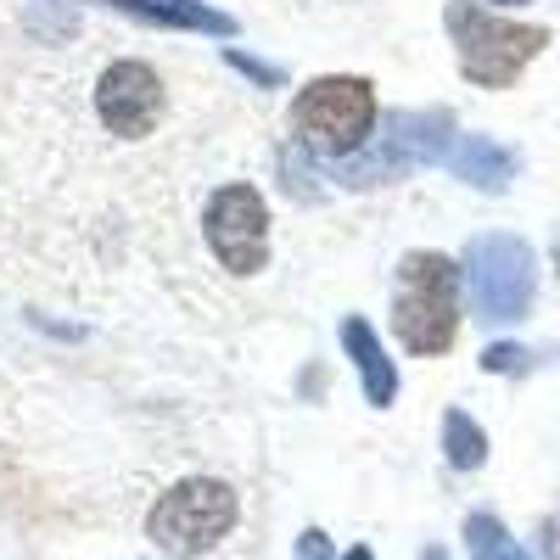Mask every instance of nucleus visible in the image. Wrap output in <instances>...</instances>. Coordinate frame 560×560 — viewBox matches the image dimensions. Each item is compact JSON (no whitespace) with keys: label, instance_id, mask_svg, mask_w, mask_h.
I'll return each mask as SVG.
<instances>
[{"label":"nucleus","instance_id":"dca6fc26","mask_svg":"<svg viewBox=\"0 0 560 560\" xmlns=\"http://www.w3.org/2000/svg\"><path fill=\"white\" fill-rule=\"evenodd\" d=\"M224 62L236 68V73H247L253 84H287V73H280L275 62H258V57H247V51H224Z\"/></svg>","mask_w":560,"mask_h":560},{"label":"nucleus","instance_id":"39448f33","mask_svg":"<svg viewBox=\"0 0 560 560\" xmlns=\"http://www.w3.org/2000/svg\"><path fill=\"white\" fill-rule=\"evenodd\" d=\"M242 516V499L219 477H185L168 493H158V504L147 510V538L168 555V560H202L208 549H219Z\"/></svg>","mask_w":560,"mask_h":560},{"label":"nucleus","instance_id":"f257e3e1","mask_svg":"<svg viewBox=\"0 0 560 560\" xmlns=\"http://www.w3.org/2000/svg\"><path fill=\"white\" fill-rule=\"evenodd\" d=\"M459 264L432 253V247H415L398 258L393 269V337L420 353V359H438L454 348L459 337Z\"/></svg>","mask_w":560,"mask_h":560},{"label":"nucleus","instance_id":"6ab92c4d","mask_svg":"<svg viewBox=\"0 0 560 560\" xmlns=\"http://www.w3.org/2000/svg\"><path fill=\"white\" fill-rule=\"evenodd\" d=\"M348 560H376V555H370L364 544H353V549H348Z\"/></svg>","mask_w":560,"mask_h":560},{"label":"nucleus","instance_id":"aec40b11","mask_svg":"<svg viewBox=\"0 0 560 560\" xmlns=\"http://www.w3.org/2000/svg\"><path fill=\"white\" fill-rule=\"evenodd\" d=\"M493 7H527V0H493Z\"/></svg>","mask_w":560,"mask_h":560},{"label":"nucleus","instance_id":"a211bd4d","mask_svg":"<svg viewBox=\"0 0 560 560\" xmlns=\"http://www.w3.org/2000/svg\"><path fill=\"white\" fill-rule=\"evenodd\" d=\"M420 560H448V549H438V544H432V549H420Z\"/></svg>","mask_w":560,"mask_h":560},{"label":"nucleus","instance_id":"f03ea898","mask_svg":"<svg viewBox=\"0 0 560 560\" xmlns=\"http://www.w3.org/2000/svg\"><path fill=\"white\" fill-rule=\"evenodd\" d=\"M454 152V118L443 107L427 113H393L382 118V135H370L353 158L331 163V179L342 191H376V185H398L415 168H432Z\"/></svg>","mask_w":560,"mask_h":560},{"label":"nucleus","instance_id":"6e6552de","mask_svg":"<svg viewBox=\"0 0 560 560\" xmlns=\"http://www.w3.org/2000/svg\"><path fill=\"white\" fill-rule=\"evenodd\" d=\"M168 113V90H163V73L140 57H124V62H107L102 79H96V118L118 135V140H147L158 135Z\"/></svg>","mask_w":560,"mask_h":560},{"label":"nucleus","instance_id":"9b49d317","mask_svg":"<svg viewBox=\"0 0 560 560\" xmlns=\"http://www.w3.org/2000/svg\"><path fill=\"white\" fill-rule=\"evenodd\" d=\"M448 168H454V179L477 185V191H504V185L516 179L522 158L510 147H499L493 135H459L454 152H448Z\"/></svg>","mask_w":560,"mask_h":560},{"label":"nucleus","instance_id":"9d476101","mask_svg":"<svg viewBox=\"0 0 560 560\" xmlns=\"http://www.w3.org/2000/svg\"><path fill=\"white\" fill-rule=\"evenodd\" d=\"M96 7L129 12L135 23H147V28H191V34H219V39L236 34V18L213 12L208 0H96Z\"/></svg>","mask_w":560,"mask_h":560},{"label":"nucleus","instance_id":"1a4fd4ad","mask_svg":"<svg viewBox=\"0 0 560 560\" xmlns=\"http://www.w3.org/2000/svg\"><path fill=\"white\" fill-rule=\"evenodd\" d=\"M337 337H342V348H348V359H353V370H359L364 404H370V409H393V404H398V364L387 359L376 325H370L364 314H348Z\"/></svg>","mask_w":560,"mask_h":560},{"label":"nucleus","instance_id":"4468645a","mask_svg":"<svg viewBox=\"0 0 560 560\" xmlns=\"http://www.w3.org/2000/svg\"><path fill=\"white\" fill-rule=\"evenodd\" d=\"M482 370L488 376H522V370H533V353L522 342H493L482 348Z\"/></svg>","mask_w":560,"mask_h":560},{"label":"nucleus","instance_id":"412c9836","mask_svg":"<svg viewBox=\"0 0 560 560\" xmlns=\"http://www.w3.org/2000/svg\"><path fill=\"white\" fill-rule=\"evenodd\" d=\"M555 269H560V242H555Z\"/></svg>","mask_w":560,"mask_h":560},{"label":"nucleus","instance_id":"2eb2a0df","mask_svg":"<svg viewBox=\"0 0 560 560\" xmlns=\"http://www.w3.org/2000/svg\"><path fill=\"white\" fill-rule=\"evenodd\" d=\"M280 174H287V179H280V185H287V197H298V202H314V197H319V185H308V179H314L308 163L298 168V147H287V158H280Z\"/></svg>","mask_w":560,"mask_h":560},{"label":"nucleus","instance_id":"423d86ee","mask_svg":"<svg viewBox=\"0 0 560 560\" xmlns=\"http://www.w3.org/2000/svg\"><path fill=\"white\" fill-rule=\"evenodd\" d=\"M459 275H465V292H471V308L482 325H516V319H527V308L538 298V258L510 230L471 236Z\"/></svg>","mask_w":560,"mask_h":560},{"label":"nucleus","instance_id":"0eeeda50","mask_svg":"<svg viewBox=\"0 0 560 560\" xmlns=\"http://www.w3.org/2000/svg\"><path fill=\"white\" fill-rule=\"evenodd\" d=\"M202 230H208L213 258L230 275H258L269 264V202L258 185H247V179L219 185L202 208Z\"/></svg>","mask_w":560,"mask_h":560},{"label":"nucleus","instance_id":"f8f14e48","mask_svg":"<svg viewBox=\"0 0 560 560\" xmlns=\"http://www.w3.org/2000/svg\"><path fill=\"white\" fill-rule=\"evenodd\" d=\"M443 459L454 465V471H477V465L488 459V432L465 409L443 415Z\"/></svg>","mask_w":560,"mask_h":560},{"label":"nucleus","instance_id":"f3484780","mask_svg":"<svg viewBox=\"0 0 560 560\" xmlns=\"http://www.w3.org/2000/svg\"><path fill=\"white\" fill-rule=\"evenodd\" d=\"M298 560H337V549H331V538H325L319 527H308L298 538Z\"/></svg>","mask_w":560,"mask_h":560},{"label":"nucleus","instance_id":"20e7f679","mask_svg":"<svg viewBox=\"0 0 560 560\" xmlns=\"http://www.w3.org/2000/svg\"><path fill=\"white\" fill-rule=\"evenodd\" d=\"M443 23H448V39L459 51V73L471 84H482V90H510L527 73V62L549 45L544 28L510 23V18L488 12L482 0H448Z\"/></svg>","mask_w":560,"mask_h":560},{"label":"nucleus","instance_id":"7ed1b4c3","mask_svg":"<svg viewBox=\"0 0 560 560\" xmlns=\"http://www.w3.org/2000/svg\"><path fill=\"white\" fill-rule=\"evenodd\" d=\"M382 124V102H376V84L359 79V73H319L308 79L298 96H292V129H298V147L319 152V158H353L370 135Z\"/></svg>","mask_w":560,"mask_h":560},{"label":"nucleus","instance_id":"ddd939ff","mask_svg":"<svg viewBox=\"0 0 560 560\" xmlns=\"http://www.w3.org/2000/svg\"><path fill=\"white\" fill-rule=\"evenodd\" d=\"M465 549H471V560H527V549L510 538V527L499 516H488V510L465 516Z\"/></svg>","mask_w":560,"mask_h":560}]
</instances>
